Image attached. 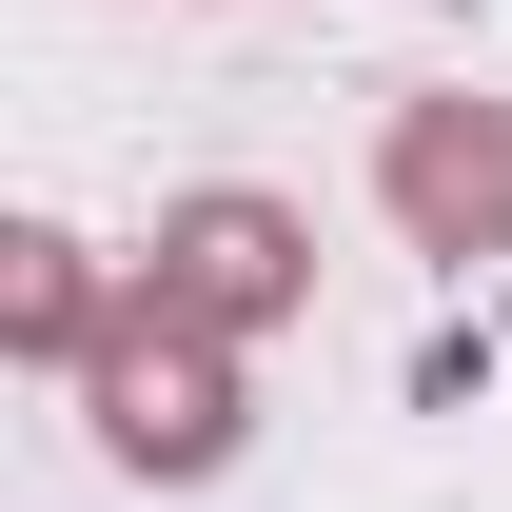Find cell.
I'll return each instance as SVG.
<instances>
[{
  "label": "cell",
  "mask_w": 512,
  "mask_h": 512,
  "mask_svg": "<svg viewBox=\"0 0 512 512\" xmlns=\"http://www.w3.org/2000/svg\"><path fill=\"white\" fill-rule=\"evenodd\" d=\"M158 296L217 316V335H256V316L316 296V237H296L276 197H178V217H158Z\"/></svg>",
  "instance_id": "3"
},
{
  "label": "cell",
  "mask_w": 512,
  "mask_h": 512,
  "mask_svg": "<svg viewBox=\"0 0 512 512\" xmlns=\"http://www.w3.org/2000/svg\"><path fill=\"white\" fill-rule=\"evenodd\" d=\"M375 197H394L414 256H512V119H493V99H394Z\"/></svg>",
  "instance_id": "2"
},
{
  "label": "cell",
  "mask_w": 512,
  "mask_h": 512,
  "mask_svg": "<svg viewBox=\"0 0 512 512\" xmlns=\"http://www.w3.org/2000/svg\"><path fill=\"white\" fill-rule=\"evenodd\" d=\"M0 335H20V355H99V256L79 237H0Z\"/></svg>",
  "instance_id": "4"
},
{
  "label": "cell",
  "mask_w": 512,
  "mask_h": 512,
  "mask_svg": "<svg viewBox=\"0 0 512 512\" xmlns=\"http://www.w3.org/2000/svg\"><path fill=\"white\" fill-rule=\"evenodd\" d=\"M79 394H99V453H119V473H217V453H237V335L178 316V296H138V316L79 355Z\"/></svg>",
  "instance_id": "1"
}]
</instances>
